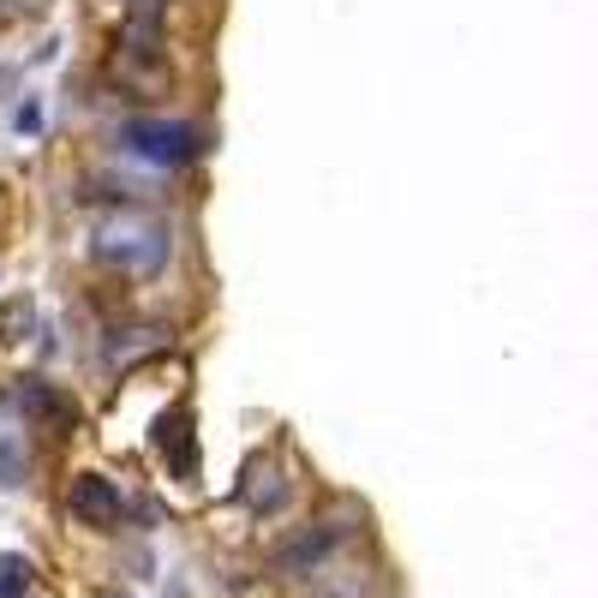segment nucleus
<instances>
[{
	"label": "nucleus",
	"mask_w": 598,
	"mask_h": 598,
	"mask_svg": "<svg viewBox=\"0 0 598 598\" xmlns=\"http://www.w3.org/2000/svg\"><path fill=\"white\" fill-rule=\"evenodd\" d=\"M168 228L156 222V216H144V210H120V216H102L96 233H91V258L102 270H114V275H156L168 264Z\"/></svg>",
	"instance_id": "obj_1"
},
{
	"label": "nucleus",
	"mask_w": 598,
	"mask_h": 598,
	"mask_svg": "<svg viewBox=\"0 0 598 598\" xmlns=\"http://www.w3.org/2000/svg\"><path fill=\"white\" fill-rule=\"evenodd\" d=\"M108 84L114 91H126V96H168L174 91V66H168V54H162V36L156 31H144V19L126 31L120 42L108 49Z\"/></svg>",
	"instance_id": "obj_2"
},
{
	"label": "nucleus",
	"mask_w": 598,
	"mask_h": 598,
	"mask_svg": "<svg viewBox=\"0 0 598 598\" xmlns=\"http://www.w3.org/2000/svg\"><path fill=\"white\" fill-rule=\"evenodd\" d=\"M120 144L156 168H186L203 150L198 126H186V120H133V126H120Z\"/></svg>",
	"instance_id": "obj_3"
},
{
	"label": "nucleus",
	"mask_w": 598,
	"mask_h": 598,
	"mask_svg": "<svg viewBox=\"0 0 598 598\" xmlns=\"http://www.w3.org/2000/svg\"><path fill=\"white\" fill-rule=\"evenodd\" d=\"M150 443H156V455H162V466L174 479H198V431H192V413H186V407H168V413L156 419Z\"/></svg>",
	"instance_id": "obj_4"
},
{
	"label": "nucleus",
	"mask_w": 598,
	"mask_h": 598,
	"mask_svg": "<svg viewBox=\"0 0 598 598\" xmlns=\"http://www.w3.org/2000/svg\"><path fill=\"white\" fill-rule=\"evenodd\" d=\"M66 508L84 521V527H120L126 497H120V485H114V479L78 473V479H72V491H66Z\"/></svg>",
	"instance_id": "obj_5"
},
{
	"label": "nucleus",
	"mask_w": 598,
	"mask_h": 598,
	"mask_svg": "<svg viewBox=\"0 0 598 598\" xmlns=\"http://www.w3.org/2000/svg\"><path fill=\"white\" fill-rule=\"evenodd\" d=\"M240 503H252L258 515H270V508L287 503V479H282V461L275 455H258L252 466L240 473Z\"/></svg>",
	"instance_id": "obj_6"
},
{
	"label": "nucleus",
	"mask_w": 598,
	"mask_h": 598,
	"mask_svg": "<svg viewBox=\"0 0 598 598\" xmlns=\"http://www.w3.org/2000/svg\"><path fill=\"white\" fill-rule=\"evenodd\" d=\"M31 587H36V568L7 550V557H0V598H24Z\"/></svg>",
	"instance_id": "obj_7"
},
{
	"label": "nucleus",
	"mask_w": 598,
	"mask_h": 598,
	"mask_svg": "<svg viewBox=\"0 0 598 598\" xmlns=\"http://www.w3.org/2000/svg\"><path fill=\"white\" fill-rule=\"evenodd\" d=\"M19 401H24V413H31V419H66V401L49 396L42 384H19Z\"/></svg>",
	"instance_id": "obj_8"
},
{
	"label": "nucleus",
	"mask_w": 598,
	"mask_h": 598,
	"mask_svg": "<svg viewBox=\"0 0 598 598\" xmlns=\"http://www.w3.org/2000/svg\"><path fill=\"white\" fill-rule=\"evenodd\" d=\"M36 324V312H31V300H12L7 305V317H0V335H7V342H19L24 329Z\"/></svg>",
	"instance_id": "obj_9"
},
{
	"label": "nucleus",
	"mask_w": 598,
	"mask_h": 598,
	"mask_svg": "<svg viewBox=\"0 0 598 598\" xmlns=\"http://www.w3.org/2000/svg\"><path fill=\"white\" fill-rule=\"evenodd\" d=\"M0 485H24V449L0 443Z\"/></svg>",
	"instance_id": "obj_10"
},
{
	"label": "nucleus",
	"mask_w": 598,
	"mask_h": 598,
	"mask_svg": "<svg viewBox=\"0 0 598 598\" xmlns=\"http://www.w3.org/2000/svg\"><path fill=\"white\" fill-rule=\"evenodd\" d=\"M36 126H42V108H36V102H24V108H19V133H36Z\"/></svg>",
	"instance_id": "obj_11"
},
{
	"label": "nucleus",
	"mask_w": 598,
	"mask_h": 598,
	"mask_svg": "<svg viewBox=\"0 0 598 598\" xmlns=\"http://www.w3.org/2000/svg\"><path fill=\"white\" fill-rule=\"evenodd\" d=\"M108 598H126V592H108Z\"/></svg>",
	"instance_id": "obj_12"
}]
</instances>
